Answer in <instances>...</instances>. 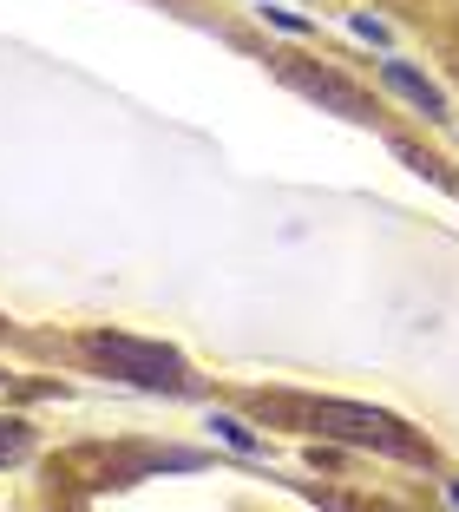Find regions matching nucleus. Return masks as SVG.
Returning a JSON list of instances; mask_svg holds the SVG:
<instances>
[{
	"label": "nucleus",
	"instance_id": "1",
	"mask_svg": "<svg viewBox=\"0 0 459 512\" xmlns=\"http://www.w3.org/2000/svg\"><path fill=\"white\" fill-rule=\"evenodd\" d=\"M79 348H86L99 368H112L119 381H132V388H151V394H184L191 388V362H184L178 348L164 342H138V335H79Z\"/></svg>",
	"mask_w": 459,
	"mask_h": 512
},
{
	"label": "nucleus",
	"instance_id": "2",
	"mask_svg": "<svg viewBox=\"0 0 459 512\" xmlns=\"http://www.w3.org/2000/svg\"><path fill=\"white\" fill-rule=\"evenodd\" d=\"M302 421L328 440H348V447H374V453H394V460H427V440L414 434L407 421L381 414V407H355V401H309Z\"/></svg>",
	"mask_w": 459,
	"mask_h": 512
},
{
	"label": "nucleus",
	"instance_id": "3",
	"mask_svg": "<svg viewBox=\"0 0 459 512\" xmlns=\"http://www.w3.org/2000/svg\"><path fill=\"white\" fill-rule=\"evenodd\" d=\"M276 73H282V86H296L302 99H315V106H335L341 119H368V99H361L348 79H335V73H322V66H302V60H276Z\"/></svg>",
	"mask_w": 459,
	"mask_h": 512
},
{
	"label": "nucleus",
	"instance_id": "4",
	"mask_svg": "<svg viewBox=\"0 0 459 512\" xmlns=\"http://www.w3.org/2000/svg\"><path fill=\"white\" fill-rule=\"evenodd\" d=\"M381 79L400 92V99H407V106H420V112H427V119H446V92L433 86V79H420L407 60H381Z\"/></svg>",
	"mask_w": 459,
	"mask_h": 512
},
{
	"label": "nucleus",
	"instance_id": "5",
	"mask_svg": "<svg viewBox=\"0 0 459 512\" xmlns=\"http://www.w3.org/2000/svg\"><path fill=\"white\" fill-rule=\"evenodd\" d=\"M27 453H33V427L20 421V414H0V467H14Z\"/></svg>",
	"mask_w": 459,
	"mask_h": 512
},
{
	"label": "nucleus",
	"instance_id": "6",
	"mask_svg": "<svg viewBox=\"0 0 459 512\" xmlns=\"http://www.w3.org/2000/svg\"><path fill=\"white\" fill-rule=\"evenodd\" d=\"M210 427H217V434H223V440H230V447H237V453H263V440H256V434H250V427H243V421H237V414H210Z\"/></svg>",
	"mask_w": 459,
	"mask_h": 512
},
{
	"label": "nucleus",
	"instance_id": "7",
	"mask_svg": "<svg viewBox=\"0 0 459 512\" xmlns=\"http://www.w3.org/2000/svg\"><path fill=\"white\" fill-rule=\"evenodd\" d=\"M263 20H276V27H289V33H309V20L289 14V7H263Z\"/></svg>",
	"mask_w": 459,
	"mask_h": 512
},
{
	"label": "nucleus",
	"instance_id": "8",
	"mask_svg": "<svg viewBox=\"0 0 459 512\" xmlns=\"http://www.w3.org/2000/svg\"><path fill=\"white\" fill-rule=\"evenodd\" d=\"M348 27H355V33H361V40H374V46H387V27H381V20H368V14H355V20H348Z\"/></svg>",
	"mask_w": 459,
	"mask_h": 512
},
{
	"label": "nucleus",
	"instance_id": "9",
	"mask_svg": "<svg viewBox=\"0 0 459 512\" xmlns=\"http://www.w3.org/2000/svg\"><path fill=\"white\" fill-rule=\"evenodd\" d=\"M453 506H459V480H453Z\"/></svg>",
	"mask_w": 459,
	"mask_h": 512
}]
</instances>
